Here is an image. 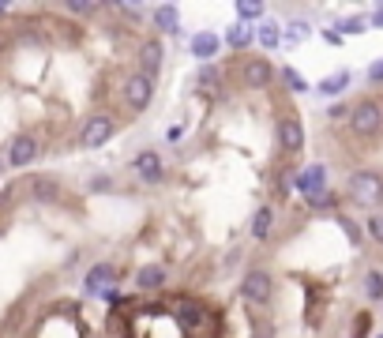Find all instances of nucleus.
<instances>
[{"instance_id":"nucleus-1","label":"nucleus","mask_w":383,"mask_h":338,"mask_svg":"<svg viewBox=\"0 0 383 338\" xmlns=\"http://www.w3.org/2000/svg\"><path fill=\"white\" fill-rule=\"evenodd\" d=\"M345 124H350V132L357 135V140H372V135H380L383 132V98L368 94V98H361V102H353Z\"/></svg>"},{"instance_id":"nucleus-2","label":"nucleus","mask_w":383,"mask_h":338,"mask_svg":"<svg viewBox=\"0 0 383 338\" xmlns=\"http://www.w3.org/2000/svg\"><path fill=\"white\" fill-rule=\"evenodd\" d=\"M345 199L357 207H380L383 203V173L376 169H353L345 177Z\"/></svg>"},{"instance_id":"nucleus-3","label":"nucleus","mask_w":383,"mask_h":338,"mask_svg":"<svg viewBox=\"0 0 383 338\" xmlns=\"http://www.w3.org/2000/svg\"><path fill=\"white\" fill-rule=\"evenodd\" d=\"M233 71H237L241 87H248V90H263L278 79V68L267 57H241L233 64Z\"/></svg>"},{"instance_id":"nucleus-4","label":"nucleus","mask_w":383,"mask_h":338,"mask_svg":"<svg viewBox=\"0 0 383 338\" xmlns=\"http://www.w3.org/2000/svg\"><path fill=\"white\" fill-rule=\"evenodd\" d=\"M241 301L252 308H267L270 305V297H275V278H270V271L267 267H252L245 278H241Z\"/></svg>"},{"instance_id":"nucleus-5","label":"nucleus","mask_w":383,"mask_h":338,"mask_svg":"<svg viewBox=\"0 0 383 338\" xmlns=\"http://www.w3.org/2000/svg\"><path fill=\"white\" fill-rule=\"evenodd\" d=\"M113 132H117V121L109 113H90L79 128V147L98 151V147H106V143L113 140Z\"/></svg>"},{"instance_id":"nucleus-6","label":"nucleus","mask_w":383,"mask_h":338,"mask_svg":"<svg viewBox=\"0 0 383 338\" xmlns=\"http://www.w3.org/2000/svg\"><path fill=\"white\" fill-rule=\"evenodd\" d=\"M278 151H282L286 158H297V154L304 151V124L297 113L278 117Z\"/></svg>"},{"instance_id":"nucleus-7","label":"nucleus","mask_w":383,"mask_h":338,"mask_svg":"<svg viewBox=\"0 0 383 338\" xmlns=\"http://www.w3.org/2000/svg\"><path fill=\"white\" fill-rule=\"evenodd\" d=\"M154 98V79L147 76V71H132V76L124 79V105L128 113H143L147 105H151Z\"/></svg>"},{"instance_id":"nucleus-8","label":"nucleus","mask_w":383,"mask_h":338,"mask_svg":"<svg viewBox=\"0 0 383 338\" xmlns=\"http://www.w3.org/2000/svg\"><path fill=\"white\" fill-rule=\"evenodd\" d=\"M117 278H120L117 263L101 260V263H95V267L87 271V278H83V289H87L90 297H106V294H113V289H117Z\"/></svg>"},{"instance_id":"nucleus-9","label":"nucleus","mask_w":383,"mask_h":338,"mask_svg":"<svg viewBox=\"0 0 383 338\" xmlns=\"http://www.w3.org/2000/svg\"><path fill=\"white\" fill-rule=\"evenodd\" d=\"M132 169H136V177L143 180V185H162L165 180V162H162L158 151H139L132 158Z\"/></svg>"},{"instance_id":"nucleus-10","label":"nucleus","mask_w":383,"mask_h":338,"mask_svg":"<svg viewBox=\"0 0 383 338\" xmlns=\"http://www.w3.org/2000/svg\"><path fill=\"white\" fill-rule=\"evenodd\" d=\"M293 192H301L308 199L327 192V166L323 162H312V166H304L301 173H293Z\"/></svg>"},{"instance_id":"nucleus-11","label":"nucleus","mask_w":383,"mask_h":338,"mask_svg":"<svg viewBox=\"0 0 383 338\" xmlns=\"http://www.w3.org/2000/svg\"><path fill=\"white\" fill-rule=\"evenodd\" d=\"M38 151H42V147H38V140H34V135H15V140L8 143L4 162H8L12 169H26L34 158H38Z\"/></svg>"},{"instance_id":"nucleus-12","label":"nucleus","mask_w":383,"mask_h":338,"mask_svg":"<svg viewBox=\"0 0 383 338\" xmlns=\"http://www.w3.org/2000/svg\"><path fill=\"white\" fill-rule=\"evenodd\" d=\"M139 71H147V76H158L162 71V60H165V49H162V42L158 38H147V42H139Z\"/></svg>"},{"instance_id":"nucleus-13","label":"nucleus","mask_w":383,"mask_h":338,"mask_svg":"<svg viewBox=\"0 0 383 338\" xmlns=\"http://www.w3.org/2000/svg\"><path fill=\"white\" fill-rule=\"evenodd\" d=\"M275 222H278L275 207H270V203H259L256 211H252V222H248V233H252V241H267V237L275 233Z\"/></svg>"},{"instance_id":"nucleus-14","label":"nucleus","mask_w":383,"mask_h":338,"mask_svg":"<svg viewBox=\"0 0 383 338\" xmlns=\"http://www.w3.org/2000/svg\"><path fill=\"white\" fill-rule=\"evenodd\" d=\"M188 49H192V57L199 64H211L214 57H218V49H222V38H218V34H211V31H199V34H192Z\"/></svg>"},{"instance_id":"nucleus-15","label":"nucleus","mask_w":383,"mask_h":338,"mask_svg":"<svg viewBox=\"0 0 383 338\" xmlns=\"http://www.w3.org/2000/svg\"><path fill=\"white\" fill-rule=\"evenodd\" d=\"M165 278H170V271H165L162 263H143V267L136 271V289H143V294H158V289L165 286Z\"/></svg>"},{"instance_id":"nucleus-16","label":"nucleus","mask_w":383,"mask_h":338,"mask_svg":"<svg viewBox=\"0 0 383 338\" xmlns=\"http://www.w3.org/2000/svg\"><path fill=\"white\" fill-rule=\"evenodd\" d=\"M151 23H154L162 34H181V8H177V4H158V8H151Z\"/></svg>"},{"instance_id":"nucleus-17","label":"nucleus","mask_w":383,"mask_h":338,"mask_svg":"<svg viewBox=\"0 0 383 338\" xmlns=\"http://www.w3.org/2000/svg\"><path fill=\"white\" fill-rule=\"evenodd\" d=\"M222 79L226 76H222L218 64H199V71H195V87L211 98H222Z\"/></svg>"},{"instance_id":"nucleus-18","label":"nucleus","mask_w":383,"mask_h":338,"mask_svg":"<svg viewBox=\"0 0 383 338\" xmlns=\"http://www.w3.org/2000/svg\"><path fill=\"white\" fill-rule=\"evenodd\" d=\"M31 196L38 199V203H57L60 199V180L57 177H31Z\"/></svg>"},{"instance_id":"nucleus-19","label":"nucleus","mask_w":383,"mask_h":338,"mask_svg":"<svg viewBox=\"0 0 383 338\" xmlns=\"http://www.w3.org/2000/svg\"><path fill=\"white\" fill-rule=\"evenodd\" d=\"M350 83H353V71H350V68H339V71H331V76H327L316 90H320L323 98H339V94H345V90H350Z\"/></svg>"},{"instance_id":"nucleus-20","label":"nucleus","mask_w":383,"mask_h":338,"mask_svg":"<svg viewBox=\"0 0 383 338\" xmlns=\"http://www.w3.org/2000/svg\"><path fill=\"white\" fill-rule=\"evenodd\" d=\"M361 294H364V301H372V305H383V271L380 267H368L361 275Z\"/></svg>"},{"instance_id":"nucleus-21","label":"nucleus","mask_w":383,"mask_h":338,"mask_svg":"<svg viewBox=\"0 0 383 338\" xmlns=\"http://www.w3.org/2000/svg\"><path fill=\"white\" fill-rule=\"evenodd\" d=\"M308 207H312V211H320V214H334V218H339L342 214V196L327 188V192H320V196L308 199Z\"/></svg>"},{"instance_id":"nucleus-22","label":"nucleus","mask_w":383,"mask_h":338,"mask_svg":"<svg viewBox=\"0 0 383 338\" xmlns=\"http://www.w3.org/2000/svg\"><path fill=\"white\" fill-rule=\"evenodd\" d=\"M256 42L263 45V49H278V45H282V26L275 19H263L256 26Z\"/></svg>"},{"instance_id":"nucleus-23","label":"nucleus","mask_w":383,"mask_h":338,"mask_svg":"<svg viewBox=\"0 0 383 338\" xmlns=\"http://www.w3.org/2000/svg\"><path fill=\"white\" fill-rule=\"evenodd\" d=\"M252 42H256V31H252L248 23H233L226 31V45H229V49H248Z\"/></svg>"},{"instance_id":"nucleus-24","label":"nucleus","mask_w":383,"mask_h":338,"mask_svg":"<svg viewBox=\"0 0 383 338\" xmlns=\"http://www.w3.org/2000/svg\"><path fill=\"white\" fill-rule=\"evenodd\" d=\"M233 12H237V23H256V19H263V15H267V8L256 4V0H237Z\"/></svg>"},{"instance_id":"nucleus-25","label":"nucleus","mask_w":383,"mask_h":338,"mask_svg":"<svg viewBox=\"0 0 383 338\" xmlns=\"http://www.w3.org/2000/svg\"><path fill=\"white\" fill-rule=\"evenodd\" d=\"M278 79H282V87H286V90H293V94H301V90H308L304 76H301L297 68H278Z\"/></svg>"},{"instance_id":"nucleus-26","label":"nucleus","mask_w":383,"mask_h":338,"mask_svg":"<svg viewBox=\"0 0 383 338\" xmlns=\"http://www.w3.org/2000/svg\"><path fill=\"white\" fill-rule=\"evenodd\" d=\"M308 34H312V26H308L304 19H289L286 31H282V38H286V42H304Z\"/></svg>"},{"instance_id":"nucleus-27","label":"nucleus","mask_w":383,"mask_h":338,"mask_svg":"<svg viewBox=\"0 0 383 338\" xmlns=\"http://www.w3.org/2000/svg\"><path fill=\"white\" fill-rule=\"evenodd\" d=\"M334 31H339L342 38H345V34H364V31H368V23H364L361 15H345V19H339V26H334Z\"/></svg>"},{"instance_id":"nucleus-28","label":"nucleus","mask_w":383,"mask_h":338,"mask_svg":"<svg viewBox=\"0 0 383 338\" xmlns=\"http://www.w3.org/2000/svg\"><path fill=\"white\" fill-rule=\"evenodd\" d=\"M368 331H372V316L357 312V316H353V323H350V338H368Z\"/></svg>"},{"instance_id":"nucleus-29","label":"nucleus","mask_w":383,"mask_h":338,"mask_svg":"<svg viewBox=\"0 0 383 338\" xmlns=\"http://www.w3.org/2000/svg\"><path fill=\"white\" fill-rule=\"evenodd\" d=\"M64 8H68L72 15H95V12H101V4H90V0H87V4H83V0H72V4H64Z\"/></svg>"},{"instance_id":"nucleus-30","label":"nucleus","mask_w":383,"mask_h":338,"mask_svg":"<svg viewBox=\"0 0 383 338\" xmlns=\"http://www.w3.org/2000/svg\"><path fill=\"white\" fill-rule=\"evenodd\" d=\"M368 237H372L376 244H383V214H372V218H368Z\"/></svg>"},{"instance_id":"nucleus-31","label":"nucleus","mask_w":383,"mask_h":338,"mask_svg":"<svg viewBox=\"0 0 383 338\" xmlns=\"http://www.w3.org/2000/svg\"><path fill=\"white\" fill-rule=\"evenodd\" d=\"M117 12H120V15H128L132 23H139V19L147 15V8H139V4H117Z\"/></svg>"},{"instance_id":"nucleus-32","label":"nucleus","mask_w":383,"mask_h":338,"mask_svg":"<svg viewBox=\"0 0 383 338\" xmlns=\"http://www.w3.org/2000/svg\"><path fill=\"white\" fill-rule=\"evenodd\" d=\"M368 83L372 87H383V57L368 64Z\"/></svg>"},{"instance_id":"nucleus-33","label":"nucleus","mask_w":383,"mask_h":338,"mask_svg":"<svg viewBox=\"0 0 383 338\" xmlns=\"http://www.w3.org/2000/svg\"><path fill=\"white\" fill-rule=\"evenodd\" d=\"M339 222H342V230H345V237H350V241H353V244H361V230H357V226H353V222H350V218H345V214H339Z\"/></svg>"},{"instance_id":"nucleus-34","label":"nucleus","mask_w":383,"mask_h":338,"mask_svg":"<svg viewBox=\"0 0 383 338\" xmlns=\"http://www.w3.org/2000/svg\"><path fill=\"white\" fill-rule=\"evenodd\" d=\"M327 117H331V121H345V117H350V105H345V102H334L331 109H327Z\"/></svg>"},{"instance_id":"nucleus-35","label":"nucleus","mask_w":383,"mask_h":338,"mask_svg":"<svg viewBox=\"0 0 383 338\" xmlns=\"http://www.w3.org/2000/svg\"><path fill=\"white\" fill-rule=\"evenodd\" d=\"M181 140H184V128H181V124H173L170 132H165V143H173V147H177Z\"/></svg>"},{"instance_id":"nucleus-36","label":"nucleus","mask_w":383,"mask_h":338,"mask_svg":"<svg viewBox=\"0 0 383 338\" xmlns=\"http://www.w3.org/2000/svg\"><path fill=\"white\" fill-rule=\"evenodd\" d=\"M368 26H376V31H383V4L372 12V19H368Z\"/></svg>"},{"instance_id":"nucleus-37","label":"nucleus","mask_w":383,"mask_h":338,"mask_svg":"<svg viewBox=\"0 0 383 338\" xmlns=\"http://www.w3.org/2000/svg\"><path fill=\"white\" fill-rule=\"evenodd\" d=\"M90 188H95V192H101V188H109V177H95V180H90Z\"/></svg>"},{"instance_id":"nucleus-38","label":"nucleus","mask_w":383,"mask_h":338,"mask_svg":"<svg viewBox=\"0 0 383 338\" xmlns=\"http://www.w3.org/2000/svg\"><path fill=\"white\" fill-rule=\"evenodd\" d=\"M323 38L331 42V45H339V42H342V34H339V31H323Z\"/></svg>"},{"instance_id":"nucleus-39","label":"nucleus","mask_w":383,"mask_h":338,"mask_svg":"<svg viewBox=\"0 0 383 338\" xmlns=\"http://www.w3.org/2000/svg\"><path fill=\"white\" fill-rule=\"evenodd\" d=\"M4 166H8V162H4V158H0V177H4Z\"/></svg>"},{"instance_id":"nucleus-40","label":"nucleus","mask_w":383,"mask_h":338,"mask_svg":"<svg viewBox=\"0 0 383 338\" xmlns=\"http://www.w3.org/2000/svg\"><path fill=\"white\" fill-rule=\"evenodd\" d=\"M0 15H8V4H0Z\"/></svg>"},{"instance_id":"nucleus-41","label":"nucleus","mask_w":383,"mask_h":338,"mask_svg":"<svg viewBox=\"0 0 383 338\" xmlns=\"http://www.w3.org/2000/svg\"><path fill=\"white\" fill-rule=\"evenodd\" d=\"M0 53H4V34H0Z\"/></svg>"},{"instance_id":"nucleus-42","label":"nucleus","mask_w":383,"mask_h":338,"mask_svg":"<svg viewBox=\"0 0 383 338\" xmlns=\"http://www.w3.org/2000/svg\"><path fill=\"white\" fill-rule=\"evenodd\" d=\"M376 338H383V335H376Z\"/></svg>"}]
</instances>
